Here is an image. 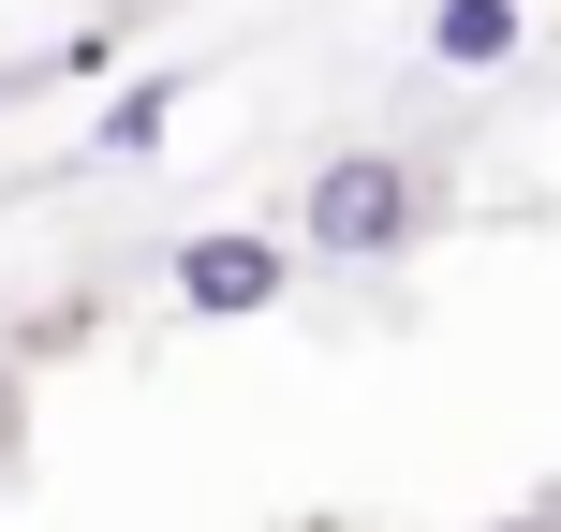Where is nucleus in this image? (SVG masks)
Wrapping results in <instances>:
<instances>
[{
	"label": "nucleus",
	"instance_id": "1",
	"mask_svg": "<svg viewBox=\"0 0 561 532\" xmlns=\"http://www.w3.org/2000/svg\"><path fill=\"white\" fill-rule=\"evenodd\" d=\"M280 237H296V267H414L444 237V163H414V148H325L296 178Z\"/></svg>",
	"mask_w": 561,
	"mask_h": 532
},
{
	"label": "nucleus",
	"instance_id": "2",
	"mask_svg": "<svg viewBox=\"0 0 561 532\" xmlns=\"http://www.w3.org/2000/svg\"><path fill=\"white\" fill-rule=\"evenodd\" d=\"M296 281H310V267H296L280 223H193V237L163 252V296L193 310V326H266Z\"/></svg>",
	"mask_w": 561,
	"mask_h": 532
},
{
	"label": "nucleus",
	"instance_id": "3",
	"mask_svg": "<svg viewBox=\"0 0 561 532\" xmlns=\"http://www.w3.org/2000/svg\"><path fill=\"white\" fill-rule=\"evenodd\" d=\"M414 45L444 59V75H503V59L533 45V0H428V15H414Z\"/></svg>",
	"mask_w": 561,
	"mask_h": 532
},
{
	"label": "nucleus",
	"instance_id": "4",
	"mask_svg": "<svg viewBox=\"0 0 561 532\" xmlns=\"http://www.w3.org/2000/svg\"><path fill=\"white\" fill-rule=\"evenodd\" d=\"M178 89H193V75H134L104 118H89V163H134V148H163V134H178Z\"/></svg>",
	"mask_w": 561,
	"mask_h": 532
},
{
	"label": "nucleus",
	"instance_id": "5",
	"mask_svg": "<svg viewBox=\"0 0 561 532\" xmlns=\"http://www.w3.org/2000/svg\"><path fill=\"white\" fill-rule=\"evenodd\" d=\"M89 59H104V30H89V45H59V59H0V104H15V89H59V75H89Z\"/></svg>",
	"mask_w": 561,
	"mask_h": 532
},
{
	"label": "nucleus",
	"instance_id": "6",
	"mask_svg": "<svg viewBox=\"0 0 561 532\" xmlns=\"http://www.w3.org/2000/svg\"><path fill=\"white\" fill-rule=\"evenodd\" d=\"M30 444V385H15V355H0V459Z\"/></svg>",
	"mask_w": 561,
	"mask_h": 532
},
{
	"label": "nucleus",
	"instance_id": "7",
	"mask_svg": "<svg viewBox=\"0 0 561 532\" xmlns=\"http://www.w3.org/2000/svg\"><path fill=\"white\" fill-rule=\"evenodd\" d=\"M488 532H561V518H488Z\"/></svg>",
	"mask_w": 561,
	"mask_h": 532
}]
</instances>
